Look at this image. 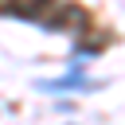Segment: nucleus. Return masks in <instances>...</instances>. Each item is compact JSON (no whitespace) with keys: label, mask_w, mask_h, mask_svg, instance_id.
<instances>
[{"label":"nucleus","mask_w":125,"mask_h":125,"mask_svg":"<svg viewBox=\"0 0 125 125\" xmlns=\"http://www.w3.org/2000/svg\"><path fill=\"white\" fill-rule=\"evenodd\" d=\"M39 90H98L102 82H94V78H86V62H78V59H70V70L66 74H59V78H43V82H35Z\"/></svg>","instance_id":"obj_1"},{"label":"nucleus","mask_w":125,"mask_h":125,"mask_svg":"<svg viewBox=\"0 0 125 125\" xmlns=\"http://www.w3.org/2000/svg\"><path fill=\"white\" fill-rule=\"evenodd\" d=\"M66 125H74V121H66Z\"/></svg>","instance_id":"obj_2"}]
</instances>
